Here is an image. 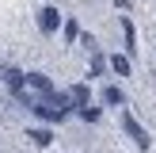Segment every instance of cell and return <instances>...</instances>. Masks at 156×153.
<instances>
[{
  "instance_id": "277c9868",
  "label": "cell",
  "mask_w": 156,
  "mask_h": 153,
  "mask_svg": "<svg viewBox=\"0 0 156 153\" xmlns=\"http://www.w3.org/2000/svg\"><path fill=\"white\" fill-rule=\"evenodd\" d=\"M126 130H129V134H133V142L141 145V149H149V134H145V130H141V122H137L133 115H126Z\"/></svg>"
},
{
  "instance_id": "30bf717a",
  "label": "cell",
  "mask_w": 156,
  "mask_h": 153,
  "mask_svg": "<svg viewBox=\"0 0 156 153\" xmlns=\"http://www.w3.org/2000/svg\"><path fill=\"white\" fill-rule=\"evenodd\" d=\"M122 31H126V42H129V50L137 46V31H133V23L129 19H122Z\"/></svg>"
},
{
  "instance_id": "6da1fadb",
  "label": "cell",
  "mask_w": 156,
  "mask_h": 153,
  "mask_svg": "<svg viewBox=\"0 0 156 153\" xmlns=\"http://www.w3.org/2000/svg\"><path fill=\"white\" fill-rule=\"evenodd\" d=\"M30 111L38 115V119H50V122H61L69 115V96H38L34 99V107H30Z\"/></svg>"
},
{
  "instance_id": "5b68a950",
  "label": "cell",
  "mask_w": 156,
  "mask_h": 153,
  "mask_svg": "<svg viewBox=\"0 0 156 153\" xmlns=\"http://www.w3.org/2000/svg\"><path fill=\"white\" fill-rule=\"evenodd\" d=\"M88 96H91V92H88V84H73V88H69V103H76V107H84V103H88Z\"/></svg>"
},
{
  "instance_id": "8992f818",
  "label": "cell",
  "mask_w": 156,
  "mask_h": 153,
  "mask_svg": "<svg viewBox=\"0 0 156 153\" xmlns=\"http://www.w3.org/2000/svg\"><path fill=\"white\" fill-rule=\"evenodd\" d=\"M4 84H8V88H12V92H23V73H19V69H4Z\"/></svg>"
},
{
  "instance_id": "8fae6325",
  "label": "cell",
  "mask_w": 156,
  "mask_h": 153,
  "mask_svg": "<svg viewBox=\"0 0 156 153\" xmlns=\"http://www.w3.org/2000/svg\"><path fill=\"white\" fill-rule=\"evenodd\" d=\"M80 115H84V122H99V107H88V103H84Z\"/></svg>"
},
{
  "instance_id": "3957f363",
  "label": "cell",
  "mask_w": 156,
  "mask_h": 153,
  "mask_svg": "<svg viewBox=\"0 0 156 153\" xmlns=\"http://www.w3.org/2000/svg\"><path fill=\"white\" fill-rule=\"evenodd\" d=\"M38 27H42L46 35L57 31V27H61V12H57V8H42V12H38Z\"/></svg>"
},
{
  "instance_id": "7c38bea8",
  "label": "cell",
  "mask_w": 156,
  "mask_h": 153,
  "mask_svg": "<svg viewBox=\"0 0 156 153\" xmlns=\"http://www.w3.org/2000/svg\"><path fill=\"white\" fill-rule=\"evenodd\" d=\"M103 99L107 103H122V92L118 88H103Z\"/></svg>"
},
{
  "instance_id": "7a4b0ae2",
  "label": "cell",
  "mask_w": 156,
  "mask_h": 153,
  "mask_svg": "<svg viewBox=\"0 0 156 153\" xmlns=\"http://www.w3.org/2000/svg\"><path fill=\"white\" fill-rule=\"evenodd\" d=\"M23 84H30L38 96H50V92H53V84H50V76H46V73H23Z\"/></svg>"
},
{
  "instance_id": "9c48e42d",
  "label": "cell",
  "mask_w": 156,
  "mask_h": 153,
  "mask_svg": "<svg viewBox=\"0 0 156 153\" xmlns=\"http://www.w3.org/2000/svg\"><path fill=\"white\" fill-rule=\"evenodd\" d=\"M65 38H69V42H76V38H80V23H76V19L65 23Z\"/></svg>"
},
{
  "instance_id": "ba28073f",
  "label": "cell",
  "mask_w": 156,
  "mask_h": 153,
  "mask_svg": "<svg viewBox=\"0 0 156 153\" xmlns=\"http://www.w3.org/2000/svg\"><path fill=\"white\" fill-rule=\"evenodd\" d=\"M111 69L118 76H129V58H111Z\"/></svg>"
},
{
  "instance_id": "52a82bcc",
  "label": "cell",
  "mask_w": 156,
  "mask_h": 153,
  "mask_svg": "<svg viewBox=\"0 0 156 153\" xmlns=\"http://www.w3.org/2000/svg\"><path fill=\"white\" fill-rule=\"evenodd\" d=\"M27 138H30V142H34V145H42V149H46V145L53 142V134H50V130H30Z\"/></svg>"
}]
</instances>
